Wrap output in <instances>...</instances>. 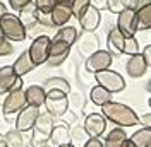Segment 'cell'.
<instances>
[{
	"label": "cell",
	"mask_w": 151,
	"mask_h": 147,
	"mask_svg": "<svg viewBox=\"0 0 151 147\" xmlns=\"http://www.w3.org/2000/svg\"><path fill=\"white\" fill-rule=\"evenodd\" d=\"M101 115L106 118V121H112L117 127H122V128L139 125L137 113L132 110L131 106L119 101H110L106 104H103L101 106Z\"/></svg>",
	"instance_id": "obj_1"
},
{
	"label": "cell",
	"mask_w": 151,
	"mask_h": 147,
	"mask_svg": "<svg viewBox=\"0 0 151 147\" xmlns=\"http://www.w3.org/2000/svg\"><path fill=\"white\" fill-rule=\"evenodd\" d=\"M0 34L5 39H9L10 43H17V41H24L28 38V31L22 26L17 16L7 12L0 19Z\"/></svg>",
	"instance_id": "obj_2"
},
{
	"label": "cell",
	"mask_w": 151,
	"mask_h": 147,
	"mask_svg": "<svg viewBox=\"0 0 151 147\" xmlns=\"http://www.w3.org/2000/svg\"><path fill=\"white\" fill-rule=\"evenodd\" d=\"M94 81L98 86L105 87L106 91H110L112 94L115 92H122L127 84H125V79L119 72H115L112 69H106V70H101V72L94 74Z\"/></svg>",
	"instance_id": "obj_3"
},
{
	"label": "cell",
	"mask_w": 151,
	"mask_h": 147,
	"mask_svg": "<svg viewBox=\"0 0 151 147\" xmlns=\"http://www.w3.org/2000/svg\"><path fill=\"white\" fill-rule=\"evenodd\" d=\"M50 45H52V38L48 36V34L38 36L31 41V45L28 48V53L36 67L47 64L48 56H50Z\"/></svg>",
	"instance_id": "obj_4"
},
{
	"label": "cell",
	"mask_w": 151,
	"mask_h": 147,
	"mask_svg": "<svg viewBox=\"0 0 151 147\" xmlns=\"http://www.w3.org/2000/svg\"><path fill=\"white\" fill-rule=\"evenodd\" d=\"M45 110L53 118H62L67 111H69L67 94H64V92H60V91H48L47 101H45Z\"/></svg>",
	"instance_id": "obj_5"
},
{
	"label": "cell",
	"mask_w": 151,
	"mask_h": 147,
	"mask_svg": "<svg viewBox=\"0 0 151 147\" xmlns=\"http://www.w3.org/2000/svg\"><path fill=\"white\" fill-rule=\"evenodd\" d=\"M112 62H113V56H112V53H110L108 50H98V51H94L93 55H89L88 58H86L84 69L89 74L94 75V74L101 72V70L110 69Z\"/></svg>",
	"instance_id": "obj_6"
},
{
	"label": "cell",
	"mask_w": 151,
	"mask_h": 147,
	"mask_svg": "<svg viewBox=\"0 0 151 147\" xmlns=\"http://www.w3.org/2000/svg\"><path fill=\"white\" fill-rule=\"evenodd\" d=\"M26 106V92L24 89H12L5 94V99L2 101V111L5 116L17 115Z\"/></svg>",
	"instance_id": "obj_7"
},
{
	"label": "cell",
	"mask_w": 151,
	"mask_h": 147,
	"mask_svg": "<svg viewBox=\"0 0 151 147\" xmlns=\"http://www.w3.org/2000/svg\"><path fill=\"white\" fill-rule=\"evenodd\" d=\"M40 113H41L40 108L26 104L17 113V116H16V127L14 128L21 130V132H31V130L35 128V125H36V120L40 116Z\"/></svg>",
	"instance_id": "obj_8"
},
{
	"label": "cell",
	"mask_w": 151,
	"mask_h": 147,
	"mask_svg": "<svg viewBox=\"0 0 151 147\" xmlns=\"http://www.w3.org/2000/svg\"><path fill=\"white\" fill-rule=\"evenodd\" d=\"M83 127L89 138H100L106 130V118L101 113H89L86 115Z\"/></svg>",
	"instance_id": "obj_9"
},
{
	"label": "cell",
	"mask_w": 151,
	"mask_h": 147,
	"mask_svg": "<svg viewBox=\"0 0 151 147\" xmlns=\"http://www.w3.org/2000/svg\"><path fill=\"white\" fill-rule=\"evenodd\" d=\"M117 29L122 33L125 38L136 36L137 33V24H136V12L131 9H124L122 12L117 14V22H115Z\"/></svg>",
	"instance_id": "obj_10"
},
{
	"label": "cell",
	"mask_w": 151,
	"mask_h": 147,
	"mask_svg": "<svg viewBox=\"0 0 151 147\" xmlns=\"http://www.w3.org/2000/svg\"><path fill=\"white\" fill-rule=\"evenodd\" d=\"M77 21H79V26L83 29V33H94L101 24V12L98 9H94L93 5H89L77 17Z\"/></svg>",
	"instance_id": "obj_11"
},
{
	"label": "cell",
	"mask_w": 151,
	"mask_h": 147,
	"mask_svg": "<svg viewBox=\"0 0 151 147\" xmlns=\"http://www.w3.org/2000/svg\"><path fill=\"white\" fill-rule=\"evenodd\" d=\"M4 137H5V147H31V132L10 128L4 133Z\"/></svg>",
	"instance_id": "obj_12"
},
{
	"label": "cell",
	"mask_w": 151,
	"mask_h": 147,
	"mask_svg": "<svg viewBox=\"0 0 151 147\" xmlns=\"http://www.w3.org/2000/svg\"><path fill=\"white\" fill-rule=\"evenodd\" d=\"M124 43H125V36L117 29V26L108 29V34H106V50L112 53V56L122 55Z\"/></svg>",
	"instance_id": "obj_13"
},
{
	"label": "cell",
	"mask_w": 151,
	"mask_h": 147,
	"mask_svg": "<svg viewBox=\"0 0 151 147\" xmlns=\"http://www.w3.org/2000/svg\"><path fill=\"white\" fill-rule=\"evenodd\" d=\"M77 48H79V53L88 58L100 50V39L94 36V33H83L77 39Z\"/></svg>",
	"instance_id": "obj_14"
},
{
	"label": "cell",
	"mask_w": 151,
	"mask_h": 147,
	"mask_svg": "<svg viewBox=\"0 0 151 147\" xmlns=\"http://www.w3.org/2000/svg\"><path fill=\"white\" fill-rule=\"evenodd\" d=\"M148 70V65L144 62V58H142L141 53H137V55H132L127 58V62H125V72L129 77L132 79H139L142 77L144 74Z\"/></svg>",
	"instance_id": "obj_15"
},
{
	"label": "cell",
	"mask_w": 151,
	"mask_h": 147,
	"mask_svg": "<svg viewBox=\"0 0 151 147\" xmlns=\"http://www.w3.org/2000/svg\"><path fill=\"white\" fill-rule=\"evenodd\" d=\"M17 79L19 77L12 70V65H2L0 67V96H5L7 92L12 91Z\"/></svg>",
	"instance_id": "obj_16"
},
{
	"label": "cell",
	"mask_w": 151,
	"mask_h": 147,
	"mask_svg": "<svg viewBox=\"0 0 151 147\" xmlns=\"http://www.w3.org/2000/svg\"><path fill=\"white\" fill-rule=\"evenodd\" d=\"M24 92H26V104H28V106H36V108L45 106V101H47V91L43 89V86L33 84V86L26 87Z\"/></svg>",
	"instance_id": "obj_17"
},
{
	"label": "cell",
	"mask_w": 151,
	"mask_h": 147,
	"mask_svg": "<svg viewBox=\"0 0 151 147\" xmlns=\"http://www.w3.org/2000/svg\"><path fill=\"white\" fill-rule=\"evenodd\" d=\"M50 14H52V21H53L55 28H64V26H67V22L74 17L72 9H70L69 4H57L55 7L52 9Z\"/></svg>",
	"instance_id": "obj_18"
},
{
	"label": "cell",
	"mask_w": 151,
	"mask_h": 147,
	"mask_svg": "<svg viewBox=\"0 0 151 147\" xmlns=\"http://www.w3.org/2000/svg\"><path fill=\"white\" fill-rule=\"evenodd\" d=\"M36 69V65L33 64V60H31V56H29L28 50H24L21 55L14 60V64H12V70L16 72L17 77H24V75H28L31 70H35Z\"/></svg>",
	"instance_id": "obj_19"
},
{
	"label": "cell",
	"mask_w": 151,
	"mask_h": 147,
	"mask_svg": "<svg viewBox=\"0 0 151 147\" xmlns=\"http://www.w3.org/2000/svg\"><path fill=\"white\" fill-rule=\"evenodd\" d=\"M50 142H52L55 147L72 144V138H70V128H69V125H67V123H57L55 127H53V130H52Z\"/></svg>",
	"instance_id": "obj_20"
},
{
	"label": "cell",
	"mask_w": 151,
	"mask_h": 147,
	"mask_svg": "<svg viewBox=\"0 0 151 147\" xmlns=\"http://www.w3.org/2000/svg\"><path fill=\"white\" fill-rule=\"evenodd\" d=\"M127 138L129 137H127L125 128H122V127H115V128H112L108 133H106V137H105V140H103V146L105 147H122Z\"/></svg>",
	"instance_id": "obj_21"
},
{
	"label": "cell",
	"mask_w": 151,
	"mask_h": 147,
	"mask_svg": "<svg viewBox=\"0 0 151 147\" xmlns=\"http://www.w3.org/2000/svg\"><path fill=\"white\" fill-rule=\"evenodd\" d=\"M19 21L22 22V26L26 28V31H29L31 28H35L38 24V9L33 5V4H29L26 5L24 9L19 10Z\"/></svg>",
	"instance_id": "obj_22"
},
{
	"label": "cell",
	"mask_w": 151,
	"mask_h": 147,
	"mask_svg": "<svg viewBox=\"0 0 151 147\" xmlns=\"http://www.w3.org/2000/svg\"><path fill=\"white\" fill-rule=\"evenodd\" d=\"M43 89L45 91H60L64 92V94H70L72 92V87H70V82L64 79V77H48L45 84H43Z\"/></svg>",
	"instance_id": "obj_23"
},
{
	"label": "cell",
	"mask_w": 151,
	"mask_h": 147,
	"mask_svg": "<svg viewBox=\"0 0 151 147\" xmlns=\"http://www.w3.org/2000/svg\"><path fill=\"white\" fill-rule=\"evenodd\" d=\"M55 118L50 115V113H40V116H38L36 120V125H35V132H40V133H43V135H47V137H50L52 135V130H53V127H55Z\"/></svg>",
	"instance_id": "obj_24"
},
{
	"label": "cell",
	"mask_w": 151,
	"mask_h": 147,
	"mask_svg": "<svg viewBox=\"0 0 151 147\" xmlns=\"http://www.w3.org/2000/svg\"><path fill=\"white\" fill-rule=\"evenodd\" d=\"M89 99L96 104V106H103V104H106V103L113 101V94L110 91H106L105 87H101V86H94V87H91V91H89Z\"/></svg>",
	"instance_id": "obj_25"
},
{
	"label": "cell",
	"mask_w": 151,
	"mask_h": 147,
	"mask_svg": "<svg viewBox=\"0 0 151 147\" xmlns=\"http://www.w3.org/2000/svg\"><path fill=\"white\" fill-rule=\"evenodd\" d=\"M52 39H58V41H64L67 45L74 46L79 39V33L74 26H64V28H58V31L55 33V36Z\"/></svg>",
	"instance_id": "obj_26"
},
{
	"label": "cell",
	"mask_w": 151,
	"mask_h": 147,
	"mask_svg": "<svg viewBox=\"0 0 151 147\" xmlns=\"http://www.w3.org/2000/svg\"><path fill=\"white\" fill-rule=\"evenodd\" d=\"M129 140L132 142L134 147H148L150 142H151V128H148V127L137 128L131 137H129Z\"/></svg>",
	"instance_id": "obj_27"
},
{
	"label": "cell",
	"mask_w": 151,
	"mask_h": 147,
	"mask_svg": "<svg viewBox=\"0 0 151 147\" xmlns=\"http://www.w3.org/2000/svg\"><path fill=\"white\" fill-rule=\"evenodd\" d=\"M136 24L137 31H148V29L151 31V4L136 12Z\"/></svg>",
	"instance_id": "obj_28"
},
{
	"label": "cell",
	"mask_w": 151,
	"mask_h": 147,
	"mask_svg": "<svg viewBox=\"0 0 151 147\" xmlns=\"http://www.w3.org/2000/svg\"><path fill=\"white\" fill-rule=\"evenodd\" d=\"M67 99H69V110H72L77 115V111H81L84 108V96L81 94V92H70L69 96H67Z\"/></svg>",
	"instance_id": "obj_29"
},
{
	"label": "cell",
	"mask_w": 151,
	"mask_h": 147,
	"mask_svg": "<svg viewBox=\"0 0 151 147\" xmlns=\"http://www.w3.org/2000/svg\"><path fill=\"white\" fill-rule=\"evenodd\" d=\"M70 48L72 46L64 43V41H58V39H52V45H50V56H57V55H70Z\"/></svg>",
	"instance_id": "obj_30"
},
{
	"label": "cell",
	"mask_w": 151,
	"mask_h": 147,
	"mask_svg": "<svg viewBox=\"0 0 151 147\" xmlns=\"http://www.w3.org/2000/svg\"><path fill=\"white\" fill-rule=\"evenodd\" d=\"M70 138H72V144H81V146H84V142L88 140V133H86V130L83 125H72V128H70Z\"/></svg>",
	"instance_id": "obj_31"
},
{
	"label": "cell",
	"mask_w": 151,
	"mask_h": 147,
	"mask_svg": "<svg viewBox=\"0 0 151 147\" xmlns=\"http://www.w3.org/2000/svg\"><path fill=\"white\" fill-rule=\"evenodd\" d=\"M139 53V41L136 39V36H129L125 38V43H124V50H122V55H137Z\"/></svg>",
	"instance_id": "obj_32"
},
{
	"label": "cell",
	"mask_w": 151,
	"mask_h": 147,
	"mask_svg": "<svg viewBox=\"0 0 151 147\" xmlns=\"http://www.w3.org/2000/svg\"><path fill=\"white\" fill-rule=\"evenodd\" d=\"M70 9H72V14H74V17L77 19L83 12H84L89 5H91V0H70Z\"/></svg>",
	"instance_id": "obj_33"
},
{
	"label": "cell",
	"mask_w": 151,
	"mask_h": 147,
	"mask_svg": "<svg viewBox=\"0 0 151 147\" xmlns=\"http://www.w3.org/2000/svg\"><path fill=\"white\" fill-rule=\"evenodd\" d=\"M124 9H131L134 12H137L139 9L146 7L148 4H151V0H120Z\"/></svg>",
	"instance_id": "obj_34"
},
{
	"label": "cell",
	"mask_w": 151,
	"mask_h": 147,
	"mask_svg": "<svg viewBox=\"0 0 151 147\" xmlns=\"http://www.w3.org/2000/svg\"><path fill=\"white\" fill-rule=\"evenodd\" d=\"M33 5L38 9V12H52V9L57 5V0H33Z\"/></svg>",
	"instance_id": "obj_35"
},
{
	"label": "cell",
	"mask_w": 151,
	"mask_h": 147,
	"mask_svg": "<svg viewBox=\"0 0 151 147\" xmlns=\"http://www.w3.org/2000/svg\"><path fill=\"white\" fill-rule=\"evenodd\" d=\"M38 24H41L43 28H47V29H53L55 28L50 12H38Z\"/></svg>",
	"instance_id": "obj_36"
},
{
	"label": "cell",
	"mask_w": 151,
	"mask_h": 147,
	"mask_svg": "<svg viewBox=\"0 0 151 147\" xmlns=\"http://www.w3.org/2000/svg\"><path fill=\"white\" fill-rule=\"evenodd\" d=\"M12 51H14L12 43L0 34V56H9V55H12Z\"/></svg>",
	"instance_id": "obj_37"
},
{
	"label": "cell",
	"mask_w": 151,
	"mask_h": 147,
	"mask_svg": "<svg viewBox=\"0 0 151 147\" xmlns=\"http://www.w3.org/2000/svg\"><path fill=\"white\" fill-rule=\"evenodd\" d=\"M69 58V55H57V56H48L47 60V67H50V69H57V67H60V65L65 64V60Z\"/></svg>",
	"instance_id": "obj_38"
},
{
	"label": "cell",
	"mask_w": 151,
	"mask_h": 147,
	"mask_svg": "<svg viewBox=\"0 0 151 147\" xmlns=\"http://www.w3.org/2000/svg\"><path fill=\"white\" fill-rule=\"evenodd\" d=\"M29 4H33V0H9V7L10 10H21L24 9L26 5H29Z\"/></svg>",
	"instance_id": "obj_39"
},
{
	"label": "cell",
	"mask_w": 151,
	"mask_h": 147,
	"mask_svg": "<svg viewBox=\"0 0 151 147\" xmlns=\"http://www.w3.org/2000/svg\"><path fill=\"white\" fill-rule=\"evenodd\" d=\"M106 10L112 12V14H119V12H122L124 10V7H122V4H120V0H108V4H106Z\"/></svg>",
	"instance_id": "obj_40"
},
{
	"label": "cell",
	"mask_w": 151,
	"mask_h": 147,
	"mask_svg": "<svg viewBox=\"0 0 151 147\" xmlns=\"http://www.w3.org/2000/svg\"><path fill=\"white\" fill-rule=\"evenodd\" d=\"M141 55H142V58H144L146 65H148V67H151V43L144 46V50L141 51Z\"/></svg>",
	"instance_id": "obj_41"
},
{
	"label": "cell",
	"mask_w": 151,
	"mask_h": 147,
	"mask_svg": "<svg viewBox=\"0 0 151 147\" xmlns=\"http://www.w3.org/2000/svg\"><path fill=\"white\" fill-rule=\"evenodd\" d=\"M106 4H108V0H91V5H93L94 9H98L100 12L106 10Z\"/></svg>",
	"instance_id": "obj_42"
},
{
	"label": "cell",
	"mask_w": 151,
	"mask_h": 147,
	"mask_svg": "<svg viewBox=\"0 0 151 147\" xmlns=\"http://www.w3.org/2000/svg\"><path fill=\"white\" fill-rule=\"evenodd\" d=\"M83 147H105V146L100 138H88Z\"/></svg>",
	"instance_id": "obj_43"
},
{
	"label": "cell",
	"mask_w": 151,
	"mask_h": 147,
	"mask_svg": "<svg viewBox=\"0 0 151 147\" xmlns=\"http://www.w3.org/2000/svg\"><path fill=\"white\" fill-rule=\"evenodd\" d=\"M139 123H142V127H148V128H151V111H150V113H144V115H141Z\"/></svg>",
	"instance_id": "obj_44"
},
{
	"label": "cell",
	"mask_w": 151,
	"mask_h": 147,
	"mask_svg": "<svg viewBox=\"0 0 151 147\" xmlns=\"http://www.w3.org/2000/svg\"><path fill=\"white\" fill-rule=\"evenodd\" d=\"M7 12H9V9H7V5H5V4H4L2 0H0V19L4 17V16H5Z\"/></svg>",
	"instance_id": "obj_45"
},
{
	"label": "cell",
	"mask_w": 151,
	"mask_h": 147,
	"mask_svg": "<svg viewBox=\"0 0 151 147\" xmlns=\"http://www.w3.org/2000/svg\"><path fill=\"white\" fill-rule=\"evenodd\" d=\"M0 147H5V137H4V133H0Z\"/></svg>",
	"instance_id": "obj_46"
},
{
	"label": "cell",
	"mask_w": 151,
	"mask_h": 147,
	"mask_svg": "<svg viewBox=\"0 0 151 147\" xmlns=\"http://www.w3.org/2000/svg\"><path fill=\"white\" fill-rule=\"evenodd\" d=\"M146 89H148V92H151V79L148 81V84H146Z\"/></svg>",
	"instance_id": "obj_47"
},
{
	"label": "cell",
	"mask_w": 151,
	"mask_h": 147,
	"mask_svg": "<svg viewBox=\"0 0 151 147\" xmlns=\"http://www.w3.org/2000/svg\"><path fill=\"white\" fill-rule=\"evenodd\" d=\"M57 4H70V0H57Z\"/></svg>",
	"instance_id": "obj_48"
},
{
	"label": "cell",
	"mask_w": 151,
	"mask_h": 147,
	"mask_svg": "<svg viewBox=\"0 0 151 147\" xmlns=\"http://www.w3.org/2000/svg\"><path fill=\"white\" fill-rule=\"evenodd\" d=\"M60 147H76L74 144H67V146H60Z\"/></svg>",
	"instance_id": "obj_49"
},
{
	"label": "cell",
	"mask_w": 151,
	"mask_h": 147,
	"mask_svg": "<svg viewBox=\"0 0 151 147\" xmlns=\"http://www.w3.org/2000/svg\"><path fill=\"white\" fill-rule=\"evenodd\" d=\"M148 104H150V108H151V98H150V101H148Z\"/></svg>",
	"instance_id": "obj_50"
},
{
	"label": "cell",
	"mask_w": 151,
	"mask_h": 147,
	"mask_svg": "<svg viewBox=\"0 0 151 147\" xmlns=\"http://www.w3.org/2000/svg\"><path fill=\"white\" fill-rule=\"evenodd\" d=\"M43 147H50V144H47V146H43Z\"/></svg>",
	"instance_id": "obj_51"
},
{
	"label": "cell",
	"mask_w": 151,
	"mask_h": 147,
	"mask_svg": "<svg viewBox=\"0 0 151 147\" xmlns=\"http://www.w3.org/2000/svg\"><path fill=\"white\" fill-rule=\"evenodd\" d=\"M148 147H151V142H150V146H148Z\"/></svg>",
	"instance_id": "obj_52"
}]
</instances>
